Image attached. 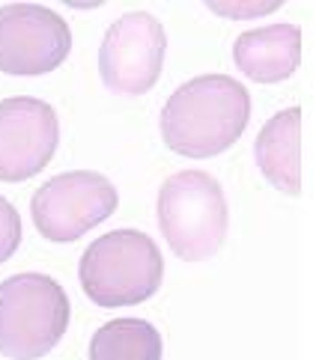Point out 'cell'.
Segmentation results:
<instances>
[{"mask_svg":"<svg viewBox=\"0 0 319 360\" xmlns=\"http://www.w3.org/2000/svg\"><path fill=\"white\" fill-rule=\"evenodd\" d=\"M251 93L230 75L185 81L161 108V137L182 158H215L245 134Z\"/></svg>","mask_w":319,"mask_h":360,"instance_id":"6da1fadb","label":"cell"},{"mask_svg":"<svg viewBox=\"0 0 319 360\" xmlns=\"http://www.w3.org/2000/svg\"><path fill=\"white\" fill-rule=\"evenodd\" d=\"M78 277L87 298L105 310L135 307L161 289L164 256L140 229H113L84 250Z\"/></svg>","mask_w":319,"mask_h":360,"instance_id":"7a4b0ae2","label":"cell"},{"mask_svg":"<svg viewBox=\"0 0 319 360\" xmlns=\"http://www.w3.org/2000/svg\"><path fill=\"white\" fill-rule=\"evenodd\" d=\"M158 229L185 262H206L221 250L230 226L227 197L215 176L180 170L158 191Z\"/></svg>","mask_w":319,"mask_h":360,"instance_id":"3957f363","label":"cell"},{"mask_svg":"<svg viewBox=\"0 0 319 360\" xmlns=\"http://www.w3.org/2000/svg\"><path fill=\"white\" fill-rule=\"evenodd\" d=\"M66 289L48 274H12L0 283V354L39 360L57 349L69 328Z\"/></svg>","mask_w":319,"mask_h":360,"instance_id":"277c9868","label":"cell"},{"mask_svg":"<svg viewBox=\"0 0 319 360\" xmlns=\"http://www.w3.org/2000/svg\"><path fill=\"white\" fill-rule=\"evenodd\" d=\"M120 194L108 176L93 170L60 173L36 191L30 214L39 236L54 244H72L117 212Z\"/></svg>","mask_w":319,"mask_h":360,"instance_id":"5b68a950","label":"cell"},{"mask_svg":"<svg viewBox=\"0 0 319 360\" xmlns=\"http://www.w3.org/2000/svg\"><path fill=\"white\" fill-rule=\"evenodd\" d=\"M168 54V33L149 12H125L108 27L99 48V75L111 93L144 96L158 84Z\"/></svg>","mask_w":319,"mask_h":360,"instance_id":"8992f818","label":"cell"},{"mask_svg":"<svg viewBox=\"0 0 319 360\" xmlns=\"http://www.w3.org/2000/svg\"><path fill=\"white\" fill-rule=\"evenodd\" d=\"M72 51V30L63 15L42 4L0 6V72L15 78L48 75Z\"/></svg>","mask_w":319,"mask_h":360,"instance_id":"52a82bcc","label":"cell"},{"mask_svg":"<svg viewBox=\"0 0 319 360\" xmlns=\"http://www.w3.org/2000/svg\"><path fill=\"white\" fill-rule=\"evenodd\" d=\"M60 146V120L42 98L0 101V182H27L42 173Z\"/></svg>","mask_w":319,"mask_h":360,"instance_id":"ba28073f","label":"cell"},{"mask_svg":"<svg viewBox=\"0 0 319 360\" xmlns=\"http://www.w3.org/2000/svg\"><path fill=\"white\" fill-rule=\"evenodd\" d=\"M233 63L245 78L257 84H280L301 66L299 24L280 21L269 27L245 30L233 42Z\"/></svg>","mask_w":319,"mask_h":360,"instance_id":"9c48e42d","label":"cell"},{"mask_svg":"<svg viewBox=\"0 0 319 360\" xmlns=\"http://www.w3.org/2000/svg\"><path fill=\"white\" fill-rule=\"evenodd\" d=\"M254 158L280 194H301V108L280 110L260 128Z\"/></svg>","mask_w":319,"mask_h":360,"instance_id":"30bf717a","label":"cell"},{"mask_svg":"<svg viewBox=\"0 0 319 360\" xmlns=\"http://www.w3.org/2000/svg\"><path fill=\"white\" fill-rule=\"evenodd\" d=\"M164 342L146 319H113L90 340V360H161Z\"/></svg>","mask_w":319,"mask_h":360,"instance_id":"8fae6325","label":"cell"},{"mask_svg":"<svg viewBox=\"0 0 319 360\" xmlns=\"http://www.w3.org/2000/svg\"><path fill=\"white\" fill-rule=\"evenodd\" d=\"M21 244V217L6 197H0V265H4Z\"/></svg>","mask_w":319,"mask_h":360,"instance_id":"7c38bea8","label":"cell"},{"mask_svg":"<svg viewBox=\"0 0 319 360\" xmlns=\"http://www.w3.org/2000/svg\"><path fill=\"white\" fill-rule=\"evenodd\" d=\"M215 15H227V18H260L269 15V12L280 9L284 4L280 0H254V4H242V0H209L206 4Z\"/></svg>","mask_w":319,"mask_h":360,"instance_id":"4fadbf2b","label":"cell"}]
</instances>
